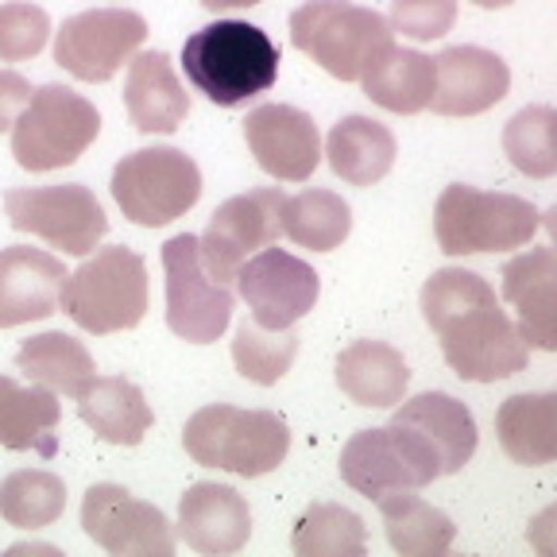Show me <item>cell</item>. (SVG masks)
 Returning a JSON list of instances; mask_svg holds the SVG:
<instances>
[{"instance_id": "6da1fadb", "label": "cell", "mask_w": 557, "mask_h": 557, "mask_svg": "<svg viewBox=\"0 0 557 557\" xmlns=\"http://www.w3.org/2000/svg\"><path fill=\"white\" fill-rule=\"evenodd\" d=\"M422 318L437 333L442 357L469 383H496L527 372L531 348L499 310L496 290L469 268H442L422 283Z\"/></svg>"}, {"instance_id": "7a4b0ae2", "label": "cell", "mask_w": 557, "mask_h": 557, "mask_svg": "<svg viewBox=\"0 0 557 557\" xmlns=\"http://www.w3.org/2000/svg\"><path fill=\"white\" fill-rule=\"evenodd\" d=\"M278 47L263 27L248 20L206 24L183 44V70L190 86L221 109L248 104L278 78Z\"/></svg>"}, {"instance_id": "3957f363", "label": "cell", "mask_w": 557, "mask_h": 557, "mask_svg": "<svg viewBox=\"0 0 557 557\" xmlns=\"http://www.w3.org/2000/svg\"><path fill=\"white\" fill-rule=\"evenodd\" d=\"M151 302L148 263L144 256L116 244V248H94L78 271H66L59 306L70 322L94 337L136 330Z\"/></svg>"}, {"instance_id": "277c9868", "label": "cell", "mask_w": 557, "mask_h": 557, "mask_svg": "<svg viewBox=\"0 0 557 557\" xmlns=\"http://www.w3.org/2000/svg\"><path fill=\"white\" fill-rule=\"evenodd\" d=\"M183 445L206 469H225L233 476L256 480L287 461L290 426L275 410H240L228 403H213L190 414Z\"/></svg>"}, {"instance_id": "5b68a950", "label": "cell", "mask_w": 557, "mask_h": 557, "mask_svg": "<svg viewBox=\"0 0 557 557\" xmlns=\"http://www.w3.org/2000/svg\"><path fill=\"white\" fill-rule=\"evenodd\" d=\"M546 225L539 206L519 194L476 190L453 183L442 190L434 209V236L445 256H484L527 248Z\"/></svg>"}, {"instance_id": "8992f818", "label": "cell", "mask_w": 557, "mask_h": 557, "mask_svg": "<svg viewBox=\"0 0 557 557\" xmlns=\"http://www.w3.org/2000/svg\"><path fill=\"white\" fill-rule=\"evenodd\" d=\"M290 44L337 82H360L395 44L392 24L352 0H306L290 12Z\"/></svg>"}, {"instance_id": "52a82bcc", "label": "cell", "mask_w": 557, "mask_h": 557, "mask_svg": "<svg viewBox=\"0 0 557 557\" xmlns=\"http://www.w3.org/2000/svg\"><path fill=\"white\" fill-rule=\"evenodd\" d=\"M101 132V113L94 101L70 86H39L12 124V156L24 171L47 174L78 163Z\"/></svg>"}, {"instance_id": "ba28073f", "label": "cell", "mask_w": 557, "mask_h": 557, "mask_svg": "<svg viewBox=\"0 0 557 557\" xmlns=\"http://www.w3.org/2000/svg\"><path fill=\"white\" fill-rule=\"evenodd\" d=\"M113 201L132 225L163 228L201 198V171L178 148H139L113 166Z\"/></svg>"}, {"instance_id": "9c48e42d", "label": "cell", "mask_w": 557, "mask_h": 557, "mask_svg": "<svg viewBox=\"0 0 557 557\" xmlns=\"http://www.w3.org/2000/svg\"><path fill=\"white\" fill-rule=\"evenodd\" d=\"M442 476L437 457L414 430L387 422V426L360 430L341 449V480L368 499H383L387 492H414Z\"/></svg>"}, {"instance_id": "30bf717a", "label": "cell", "mask_w": 557, "mask_h": 557, "mask_svg": "<svg viewBox=\"0 0 557 557\" xmlns=\"http://www.w3.org/2000/svg\"><path fill=\"white\" fill-rule=\"evenodd\" d=\"M4 213L16 233L39 236L62 256H89L109 233L101 201L82 183L12 186L4 190Z\"/></svg>"}, {"instance_id": "8fae6325", "label": "cell", "mask_w": 557, "mask_h": 557, "mask_svg": "<svg viewBox=\"0 0 557 557\" xmlns=\"http://www.w3.org/2000/svg\"><path fill=\"white\" fill-rule=\"evenodd\" d=\"M163 275L171 333L190 345H213L233 322V290L206 275L198 236L178 233L163 244Z\"/></svg>"}, {"instance_id": "7c38bea8", "label": "cell", "mask_w": 557, "mask_h": 557, "mask_svg": "<svg viewBox=\"0 0 557 557\" xmlns=\"http://www.w3.org/2000/svg\"><path fill=\"white\" fill-rule=\"evenodd\" d=\"M148 39V20L132 9H89L62 20L54 62L78 82H109Z\"/></svg>"}, {"instance_id": "4fadbf2b", "label": "cell", "mask_w": 557, "mask_h": 557, "mask_svg": "<svg viewBox=\"0 0 557 557\" xmlns=\"http://www.w3.org/2000/svg\"><path fill=\"white\" fill-rule=\"evenodd\" d=\"M283 201H287L283 190L260 186V190L236 194V198L221 201L213 209L206 233L198 236L201 268H206V275L213 283H228L248 256H256L260 248L278 240V233H283V225H278Z\"/></svg>"}, {"instance_id": "5bb4252c", "label": "cell", "mask_w": 557, "mask_h": 557, "mask_svg": "<svg viewBox=\"0 0 557 557\" xmlns=\"http://www.w3.org/2000/svg\"><path fill=\"white\" fill-rule=\"evenodd\" d=\"M236 295L252 310V322L260 330H295L306 313L318 306L322 278L298 256L283 248H260L256 256L236 268Z\"/></svg>"}, {"instance_id": "9a60e30c", "label": "cell", "mask_w": 557, "mask_h": 557, "mask_svg": "<svg viewBox=\"0 0 557 557\" xmlns=\"http://www.w3.org/2000/svg\"><path fill=\"white\" fill-rule=\"evenodd\" d=\"M82 531L113 557H171L174 527L156 504H144L121 484H94L82 499Z\"/></svg>"}, {"instance_id": "2e32d148", "label": "cell", "mask_w": 557, "mask_h": 557, "mask_svg": "<svg viewBox=\"0 0 557 557\" xmlns=\"http://www.w3.org/2000/svg\"><path fill=\"white\" fill-rule=\"evenodd\" d=\"M256 166L278 183H306L322 163V136L310 113L295 104H260L244 121Z\"/></svg>"}, {"instance_id": "e0dca14e", "label": "cell", "mask_w": 557, "mask_h": 557, "mask_svg": "<svg viewBox=\"0 0 557 557\" xmlns=\"http://www.w3.org/2000/svg\"><path fill=\"white\" fill-rule=\"evenodd\" d=\"M437 86L430 109L437 116H480L496 109L511 89V70L484 47H445L434 59Z\"/></svg>"}, {"instance_id": "ac0fdd59", "label": "cell", "mask_w": 557, "mask_h": 557, "mask_svg": "<svg viewBox=\"0 0 557 557\" xmlns=\"http://www.w3.org/2000/svg\"><path fill=\"white\" fill-rule=\"evenodd\" d=\"M178 539L209 557L240 554L252 539V507L228 484H194L178 499Z\"/></svg>"}, {"instance_id": "d6986e66", "label": "cell", "mask_w": 557, "mask_h": 557, "mask_svg": "<svg viewBox=\"0 0 557 557\" xmlns=\"http://www.w3.org/2000/svg\"><path fill=\"white\" fill-rule=\"evenodd\" d=\"M66 268L44 248H0V330L44 322L59 310Z\"/></svg>"}, {"instance_id": "ffe728a7", "label": "cell", "mask_w": 557, "mask_h": 557, "mask_svg": "<svg viewBox=\"0 0 557 557\" xmlns=\"http://www.w3.org/2000/svg\"><path fill=\"white\" fill-rule=\"evenodd\" d=\"M504 298L519 310V337L527 348L554 352L557 348V256L539 244L504 263Z\"/></svg>"}, {"instance_id": "44dd1931", "label": "cell", "mask_w": 557, "mask_h": 557, "mask_svg": "<svg viewBox=\"0 0 557 557\" xmlns=\"http://www.w3.org/2000/svg\"><path fill=\"white\" fill-rule=\"evenodd\" d=\"M392 422L414 430V434L434 449L442 476L461 472L480 445L472 410L445 392H422V395H414V399H403L399 407H395Z\"/></svg>"}, {"instance_id": "7402d4cb", "label": "cell", "mask_w": 557, "mask_h": 557, "mask_svg": "<svg viewBox=\"0 0 557 557\" xmlns=\"http://www.w3.org/2000/svg\"><path fill=\"white\" fill-rule=\"evenodd\" d=\"M124 109L136 132L144 136H171L190 116V94L174 74V62L163 51L132 54L124 78Z\"/></svg>"}, {"instance_id": "603a6c76", "label": "cell", "mask_w": 557, "mask_h": 557, "mask_svg": "<svg viewBox=\"0 0 557 557\" xmlns=\"http://www.w3.org/2000/svg\"><path fill=\"white\" fill-rule=\"evenodd\" d=\"M337 387L357 407H399L410 387V368L387 341H352L337 357Z\"/></svg>"}, {"instance_id": "cb8c5ba5", "label": "cell", "mask_w": 557, "mask_h": 557, "mask_svg": "<svg viewBox=\"0 0 557 557\" xmlns=\"http://www.w3.org/2000/svg\"><path fill=\"white\" fill-rule=\"evenodd\" d=\"M78 418L109 445H139L156 422L144 392L124 375H94L78 395Z\"/></svg>"}, {"instance_id": "d4e9b609", "label": "cell", "mask_w": 557, "mask_h": 557, "mask_svg": "<svg viewBox=\"0 0 557 557\" xmlns=\"http://www.w3.org/2000/svg\"><path fill=\"white\" fill-rule=\"evenodd\" d=\"M59 418L62 407L47 387H24L12 375H0V445L12 453H59Z\"/></svg>"}, {"instance_id": "484cf974", "label": "cell", "mask_w": 557, "mask_h": 557, "mask_svg": "<svg viewBox=\"0 0 557 557\" xmlns=\"http://www.w3.org/2000/svg\"><path fill=\"white\" fill-rule=\"evenodd\" d=\"M399 144H395L392 128L372 116H345L330 128L325 136V159H330L333 174L348 186H372L395 166Z\"/></svg>"}, {"instance_id": "4316f807", "label": "cell", "mask_w": 557, "mask_h": 557, "mask_svg": "<svg viewBox=\"0 0 557 557\" xmlns=\"http://www.w3.org/2000/svg\"><path fill=\"white\" fill-rule=\"evenodd\" d=\"M360 86H364V97H372L387 113L414 116L422 109H430V97H434L437 86V66L430 54L392 44L364 70Z\"/></svg>"}, {"instance_id": "83f0119b", "label": "cell", "mask_w": 557, "mask_h": 557, "mask_svg": "<svg viewBox=\"0 0 557 557\" xmlns=\"http://www.w3.org/2000/svg\"><path fill=\"white\" fill-rule=\"evenodd\" d=\"M496 437L515 465L539 469L557 457V395L522 392L499 403Z\"/></svg>"}, {"instance_id": "f1b7e54d", "label": "cell", "mask_w": 557, "mask_h": 557, "mask_svg": "<svg viewBox=\"0 0 557 557\" xmlns=\"http://www.w3.org/2000/svg\"><path fill=\"white\" fill-rule=\"evenodd\" d=\"M16 368L27 375L32 383L47 387V392H59L78 399L89 387V380L97 375V364L89 357V348L78 337H70L62 330H47L35 333L20 345L16 352Z\"/></svg>"}, {"instance_id": "f546056e", "label": "cell", "mask_w": 557, "mask_h": 557, "mask_svg": "<svg viewBox=\"0 0 557 557\" xmlns=\"http://www.w3.org/2000/svg\"><path fill=\"white\" fill-rule=\"evenodd\" d=\"M380 515L387 542L403 557H442L449 554L453 539H457L449 515L437 511L426 499L407 496V492H387L380 499Z\"/></svg>"}, {"instance_id": "4dcf8cb0", "label": "cell", "mask_w": 557, "mask_h": 557, "mask_svg": "<svg viewBox=\"0 0 557 557\" xmlns=\"http://www.w3.org/2000/svg\"><path fill=\"white\" fill-rule=\"evenodd\" d=\"M278 225L298 248L310 252H333L352 233V209L341 194L333 190H302L283 201Z\"/></svg>"}, {"instance_id": "1f68e13d", "label": "cell", "mask_w": 557, "mask_h": 557, "mask_svg": "<svg viewBox=\"0 0 557 557\" xmlns=\"http://www.w3.org/2000/svg\"><path fill=\"white\" fill-rule=\"evenodd\" d=\"M66 511V484L47 469H20L0 480V519L16 531H44Z\"/></svg>"}, {"instance_id": "d6a6232c", "label": "cell", "mask_w": 557, "mask_h": 557, "mask_svg": "<svg viewBox=\"0 0 557 557\" xmlns=\"http://www.w3.org/2000/svg\"><path fill=\"white\" fill-rule=\"evenodd\" d=\"M290 546L298 557H364L368 531L357 511L341 504H313L295 522Z\"/></svg>"}, {"instance_id": "836d02e7", "label": "cell", "mask_w": 557, "mask_h": 557, "mask_svg": "<svg viewBox=\"0 0 557 557\" xmlns=\"http://www.w3.org/2000/svg\"><path fill=\"white\" fill-rule=\"evenodd\" d=\"M557 113L549 104H527L504 124V156L527 178L557 174Z\"/></svg>"}, {"instance_id": "e575fe53", "label": "cell", "mask_w": 557, "mask_h": 557, "mask_svg": "<svg viewBox=\"0 0 557 557\" xmlns=\"http://www.w3.org/2000/svg\"><path fill=\"white\" fill-rule=\"evenodd\" d=\"M298 357V333L295 330H260L256 322L236 325L233 341V364L244 380L260 383V387H275L283 375L290 372Z\"/></svg>"}, {"instance_id": "d590c367", "label": "cell", "mask_w": 557, "mask_h": 557, "mask_svg": "<svg viewBox=\"0 0 557 557\" xmlns=\"http://www.w3.org/2000/svg\"><path fill=\"white\" fill-rule=\"evenodd\" d=\"M51 16L39 4L9 0L0 4V62H27L47 47Z\"/></svg>"}, {"instance_id": "8d00e7d4", "label": "cell", "mask_w": 557, "mask_h": 557, "mask_svg": "<svg viewBox=\"0 0 557 557\" xmlns=\"http://www.w3.org/2000/svg\"><path fill=\"white\" fill-rule=\"evenodd\" d=\"M392 32H403L418 44L442 39L457 24V0H392Z\"/></svg>"}, {"instance_id": "74e56055", "label": "cell", "mask_w": 557, "mask_h": 557, "mask_svg": "<svg viewBox=\"0 0 557 557\" xmlns=\"http://www.w3.org/2000/svg\"><path fill=\"white\" fill-rule=\"evenodd\" d=\"M27 101H32V82L16 70H0V132H12Z\"/></svg>"}, {"instance_id": "f35d334b", "label": "cell", "mask_w": 557, "mask_h": 557, "mask_svg": "<svg viewBox=\"0 0 557 557\" xmlns=\"http://www.w3.org/2000/svg\"><path fill=\"white\" fill-rule=\"evenodd\" d=\"M252 4H263V0H201V9H209V12H233V9H252Z\"/></svg>"}, {"instance_id": "ab89813d", "label": "cell", "mask_w": 557, "mask_h": 557, "mask_svg": "<svg viewBox=\"0 0 557 557\" xmlns=\"http://www.w3.org/2000/svg\"><path fill=\"white\" fill-rule=\"evenodd\" d=\"M472 4H476V9H507L511 0H472Z\"/></svg>"}]
</instances>
